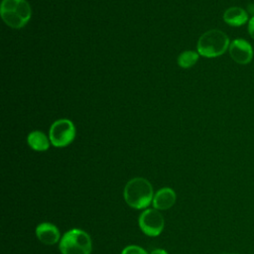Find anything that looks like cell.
Masks as SVG:
<instances>
[{"label": "cell", "instance_id": "30bf717a", "mask_svg": "<svg viewBox=\"0 0 254 254\" xmlns=\"http://www.w3.org/2000/svg\"><path fill=\"white\" fill-rule=\"evenodd\" d=\"M223 20L230 26L239 27L248 21V14L240 7H230L224 12Z\"/></svg>", "mask_w": 254, "mask_h": 254}, {"label": "cell", "instance_id": "8992f818", "mask_svg": "<svg viewBox=\"0 0 254 254\" xmlns=\"http://www.w3.org/2000/svg\"><path fill=\"white\" fill-rule=\"evenodd\" d=\"M138 224L145 235L157 237L164 230L165 219L160 210L156 208H146L139 215Z\"/></svg>", "mask_w": 254, "mask_h": 254}, {"label": "cell", "instance_id": "7c38bea8", "mask_svg": "<svg viewBox=\"0 0 254 254\" xmlns=\"http://www.w3.org/2000/svg\"><path fill=\"white\" fill-rule=\"evenodd\" d=\"M198 60V54L194 51H185L178 57V64L183 68L192 66Z\"/></svg>", "mask_w": 254, "mask_h": 254}, {"label": "cell", "instance_id": "ba28073f", "mask_svg": "<svg viewBox=\"0 0 254 254\" xmlns=\"http://www.w3.org/2000/svg\"><path fill=\"white\" fill-rule=\"evenodd\" d=\"M36 236L45 245H55L61 240V232L52 222H41L36 227Z\"/></svg>", "mask_w": 254, "mask_h": 254}, {"label": "cell", "instance_id": "2e32d148", "mask_svg": "<svg viewBox=\"0 0 254 254\" xmlns=\"http://www.w3.org/2000/svg\"><path fill=\"white\" fill-rule=\"evenodd\" d=\"M248 12L253 14V16H254V4H249L248 5Z\"/></svg>", "mask_w": 254, "mask_h": 254}, {"label": "cell", "instance_id": "52a82bcc", "mask_svg": "<svg viewBox=\"0 0 254 254\" xmlns=\"http://www.w3.org/2000/svg\"><path fill=\"white\" fill-rule=\"evenodd\" d=\"M229 54L232 60L240 64H249L253 58L251 45L243 39H236L232 41L229 45Z\"/></svg>", "mask_w": 254, "mask_h": 254}, {"label": "cell", "instance_id": "e0dca14e", "mask_svg": "<svg viewBox=\"0 0 254 254\" xmlns=\"http://www.w3.org/2000/svg\"><path fill=\"white\" fill-rule=\"evenodd\" d=\"M229 254H237V253H229Z\"/></svg>", "mask_w": 254, "mask_h": 254}, {"label": "cell", "instance_id": "3957f363", "mask_svg": "<svg viewBox=\"0 0 254 254\" xmlns=\"http://www.w3.org/2000/svg\"><path fill=\"white\" fill-rule=\"evenodd\" d=\"M59 249L62 254H90L92 250L91 238L84 230L71 228L62 236Z\"/></svg>", "mask_w": 254, "mask_h": 254}, {"label": "cell", "instance_id": "6da1fadb", "mask_svg": "<svg viewBox=\"0 0 254 254\" xmlns=\"http://www.w3.org/2000/svg\"><path fill=\"white\" fill-rule=\"evenodd\" d=\"M153 186L142 177L133 178L127 182L123 190L125 202L134 209H146L152 203L154 197Z\"/></svg>", "mask_w": 254, "mask_h": 254}, {"label": "cell", "instance_id": "9c48e42d", "mask_svg": "<svg viewBox=\"0 0 254 254\" xmlns=\"http://www.w3.org/2000/svg\"><path fill=\"white\" fill-rule=\"evenodd\" d=\"M177 200L176 191L169 187L160 189L153 197V207L158 210H167L171 208Z\"/></svg>", "mask_w": 254, "mask_h": 254}, {"label": "cell", "instance_id": "7a4b0ae2", "mask_svg": "<svg viewBox=\"0 0 254 254\" xmlns=\"http://www.w3.org/2000/svg\"><path fill=\"white\" fill-rule=\"evenodd\" d=\"M0 14L6 25L13 29H20L31 19L32 9L26 0H3Z\"/></svg>", "mask_w": 254, "mask_h": 254}, {"label": "cell", "instance_id": "5b68a950", "mask_svg": "<svg viewBox=\"0 0 254 254\" xmlns=\"http://www.w3.org/2000/svg\"><path fill=\"white\" fill-rule=\"evenodd\" d=\"M75 137V127L68 119H59L55 121L49 133V139L53 146L58 148L66 147Z\"/></svg>", "mask_w": 254, "mask_h": 254}, {"label": "cell", "instance_id": "9a60e30c", "mask_svg": "<svg viewBox=\"0 0 254 254\" xmlns=\"http://www.w3.org/2000/svg\"><path fill=\"white\" fill-rule=\"evenodd\" d=\"M149 254H169L166 250L164 249H161V248H157V249H154L151 251V253Z\"/></svg>", "mask_w": 254, "mask_h": 254}, {"label": "cell", "instance_id": "5bb4252c", "mask_svg": "<svg viewBox=\"0 0 254 254\" xmlns=\"http://www.w3.org/2000/svg\"><path fill=\"white\" fill-rule=\"evenodd\" d=\"M248 32L251 35V37L254 39V16L250 19L248 24Z\"/></svg>", "mask_w": 254, "mask_h": 254}, {"label": "cell", "instance_id": "4fadbf2b", "mask_svg": "<svg viewBox=\"0 0 254 254\" xmlns=\"http://www.w3.org/2000/svg\"><path fill=\"white\" fill-rule=\"evenodd\" d=\"M120 254H149V253L139 245H128L125 248H123Z\"/></svg>", "mask_w": 254, "mask_h": 254}, {"label": "cell", "instance_id": "8fae6325", "mask_svg": "<svg viewBox=\"0 0 254 254\" xmlns=\"http://www.w3.org/2000/svg\"><path fill=\"white\" fill-rule=\"evenodd\" d=\"M27 142L28 145L30 146L31 149H33L34 151H38V152H43V151H47L50 147V139H48L47 135L45 133H43L42 131H33L31 133H29L28 137H27Z\"/></svg>", "mask_w": 254, "mask_h": 254}, {"label": "cell", "instance_id": "277c9868", "mask_svg": "<svg viewBox=\"0 0 254 254\" xmlns=\"http://www.w3.org/2000/svg\"><path fill=\"white\" fill-rule=\"evenodd\" d=\"M229 47V39L219 30H209L203 33L197 41V52L205 58H216L225 53Z\"/></svg>", "mask_w": 254, "mask_h": 254}]
</instances>
